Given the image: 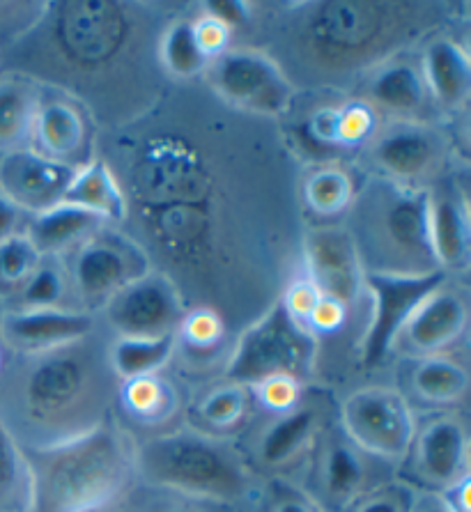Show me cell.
Masks as SVG:
<instances>
[{
  "instance_id": "1",
  "label": "cell",
  "mask_w": 471,
  "mask_h": 512,
  "mask_svg": "<svg viewBox=\"0 0 471 512\" xmlns=\"http://www.w3.org/2000/svg\"><path fill=\"white\" fill-rule=\"evenodd\" d=\"M118 379L97 333L33 356H7L0 370V423L21 448L81 437L115 416Z\"/></svg>"
},
{
  "instance_id": "2",
  "label": "cell",
  "mask_w": 471,
  "mask_h": 512,
  "mask_svg": "<svg viewBox=\"0 0 471 512\" xmlns=\"http://www.w3.org/2000/svg\"><path fill=\"white\" fill-rule=\"evenodd\" d=\"M26 457L33 478L30 512H108L136 485V439L115 416L81 437L26 451Z\"/></svg>"
},
{
  "instance_id": "3",
  "label": "cell",
  "mask_w": 471,
  "mask_h": 512,
  "mask_svg": "<svg viewBox=\"0 0 471 512\" xmlns=\"http://www.w3.org/2000/svg\"><path fill=\"white\" fill-rule=\"evenodd\" d=\"M136 483L230 512H251L262 490L237 439L212 437L189 425L136 441Z\"/></svg>"
},
{
  "instance_id": "4",
  "label": "cell",
  "mask_w": 471,
  "mask_h": 512,
  "mask_svg": "<svg viewBox=\"0 0 471 512\" xmlns=\"http://www.w3.org/2000/svg\"><path fill=\"white\" fill-rule=\"evenodd\" d=\"M354 223L366 271L428 274L437 267L430 239V191L373 180L354 200Z\"/></svg>"
},
{
  "instance_id": "5",
  "label": "cell",
  "mask_w": 471,
  "mask_h": 512,
  "mask_svg": "<svg viewBox=\"0 0 471 512\" xmlns=\"http://www.w3.org/2000/svg\"><path fill=\"white\" fill-rule=\"evenodd\" d=\"M336 418L338 400L334 395L308 386L295 409L274 416L262 414V421H253L237 444L262 483L272 478L297 483L313 448Z\"/></svg>"
},
{
  "instance_id": "6",
  "label": "cell",
  "mask_w": 471,
  "mask_h": 512,
  "mask_svg": "<svg viewBox=\"0 0 471 512\" xmlns=\"http://www.w3.org/2000/svg\"><path fill=\"white\" fill-rule=\"evenodd\" d=\"M318 349L320 340L304 324H299L281 301H276L235 340L221 377L244 386H253L276 375H288L311 384Z\"/></svg>"
},
{
  "instance_id": "7",
  "label": "cell",
  "mask_w": 471,
  "mask_h": 512,
  "mask_svg": "<svg viewBox=\"0 0 471 512\" xmlns=\"http://www.w3.org/2000/svg\"><path fill=\"white\" fill-rule=\"evenodd\" d=\"M396 473V467L354 444L336 418L313 448L297 485L324 512H347L366 494L396 478Z\"/></svg>"
},
{
  "instance_id": "8",
  "label": "cell",
  "mask_w": 471,
  "mask_h": 512,
  "mask_svg": "<svg viewBox=\"0 0 471 512\" xmlns=\"http://www.w3.org/2000/svg\"><path fill=\"white\" fill-rule=\"evenodd\" d=\"M396 478L416 492L442 494L471 478V432L460 411H423Z\"/></svg>"
},
{
  "instance_id": "9",
  "label": "cell",
  "mask_w": 471,
  "mask_h": 512,
  "mask_svg": "<svg viewBox=\"0 0 471 512\" xmlns=\"http://www.w3.org/2000/svg\"><path fill=\"white\" fill-rule=\"evenodd\" d=\"M449 276L444 271L398 274V271H366L364 292L370 297V320L357 343L359 366L377 370L393 356V345L423 301L439 290Z\"/></svg>"
},
{
  "instance_id": "10",
  "label": "cell",
  "mask_w": 471,
  "mask_h": 512,
  "mask_svg": "<svg viewBox=\"0 0 471 512\" xmlns=\"http://www.w3.org/2000/svg\"><path fill=\"white\" fill-rule=\"evenodd\" d=\"M338 425L359 448L400 467L412 444L416 411L391 384H370L338 400Z\"/></svg>"
},
{
  "instance_id": "11",
  "label": "cell",
  "mask_w": 471,
  "mask_h": 512,
  "mask_svg": "<svg viewBox=\"0 0 471 512\" xmlns=\"http://www.w3.org/2000/svg\"><path fill=\"white\" fill-rule=\"evenodd\" d=\"M67 271L81 308L97 313L115 292L148 274L150 260L134 239L106 226L72 251Z\"/></svg>"
},
{
  "instance_id": "12",
  "label": "cell",
  "mask_w": 471,
  "mask_h": 512,
  "mask_svg": "<svg viewBox=\"0 0 471 512\" xmlns=\"http://www.w3.org/2000/svg\"><path fill=\"white\" fill-rule=\"evenodd\" d=\"M214 90L228 104L258 115H283L295 102V85L272 56L258 49H230L207 67Z\"/></svg>"
},
{
  "instance_id": "13",
  "label": "cell",
  "mask_w": 471,
  "mask_h": 512,
  "mask_svg": "<svg viewBox=\"0 0 471 512\" xmlns=\"http://www.w3.org/2000/svg\"><path fill=\"white\" fill-rule=\"evenodd\" d=\"M102 315L115 338H161L175 336L187 308L171 278L150 269L115 292L102 306Z\"/></svg>"
},
{
  "instance_id": "14",
  "label": "cell",
  "mask_w": 471,
  "mask_h": 512,
  "mask_svg": "<svg viewBox=\"0 0 471 512\" xmlns=\"http://www.w3.org/2000/svg\"><path fill=\"white\" fill-rule=\"evenodd\" d=\"M97 333V315L83 308L0 310V347L7 356H33L81 343Z\"/></svg>"
},
{
  "instance_id": "15",
  "label": "cell",
  "mask_w": 471,
  "mask_h": 512,
  "mask_svg": "<svg viewBox=\"0 0 471 512\" xmlns=\"http://www.w3.org/2000/svg\"><path fill=\"white\" fill-rule=\"evenodd\" d=\"M444 138L421 120H398L370 141L368 159L380 180L419 186L442 164Z\"/></svg>"
},
{
  "instance_id": "16",
  "label": "cell",
  "mask_w": 471,
  "mask_h": 512,
  "mask_svg": "<svg viewBox=\"0 0 471 512\" xmlns=\"http://www.w3.org/2000/svg\"><path fill=\"white\" fill-rule=\"evenodd\" d=\"M187 405L182 386L171 375L159 372L118 382L115 421L136 441H143L184 425Z\"/></svg>"
},
{
  "instance_id": "17",
  "label": "cell",
  "mask_w": 471,
  "mask_h": 512,
  "mask_svg": "<svg viewBox=\"0 0 471 512\" xmlns=\"http://www.w3.org/2000/svg\"><path fill=\"white\" fill-rule=\"evenodd\" d=\"M467 329V294L458 287H449L446 281L416 308L412 320L405 324L393 345V356L400 354L403 359H416V356L449 354L465 340Z\"/></svg>"
},
{
  "instance_id": "18",
  "label": "cell",
  "mask_w": 471,
  "mask_h": 512,
  "mask_svg": "<svg viewBox=\"0 0 471 512\" xmlns=\"http://www.w3.org/2000/svg\"><path fill=\"white\" fill-rule=\"evenodd\" d=\"M306 278L318 285L324 297L350 308L364 292V262L352 232L338 226H322L306 232Z\"/></svg>"
},
{
  "instance_id": "19",
  "label": "cell",
  "mask_w": 471,
  "mask_h": 512,
  "mask_svg": "<svg viewBox=\"0 0 471 512\" xmlns=\"http://www.w3.org/2000/svg\"><path fill=\"white\" fill-rule=\"evenodd\" d=\"M396 389L416 414L423 411H460L467 405L471 372L458 354H432L403 359Z\"/></svg>"
},
{
  "instance_id": "20",
  "label": "cell",
  "mask_w": 471,
  "mask_h": 512,
  "mask_svg": "<svg viewBox=\"0 0 471 512\" xmlns=\"http://www.w3.org/2000/svg\"><path fill=\"white\" fill-rule=\"evenodd\" d=\"M76 170L37 154L30 147L0 157V196L26 216H35L63 203Z\"/></svg>"
},
{
  "instance_id": "21",
  "label": "cell",
  "mask_w": 471,
  "mask_h": 512,
  "mask_svg": "<svg viewBox=\"0 0 471 512\" xmlns=\"http://www.w3.org/2000/svg\"><path fill=\"white\" fill-rule=\"evenodd\" d=\"M90 124L79 104L67 97L49 95L42 90L37 106L30 150L58 164L83 168L88 164Z\"/></svg>"
},
{
  "instance_id": "22",
  "label": "cell",
  "mask_w": 471,
  "mask_h": 512,
  "mask_svg": "<svg viewBox=\"0 0 471 512\" xmlns=\"http://www.w3.org/2000/svg\"><path fill=\"white\" fill-rule=\"evenodd\" d=\"M256 416L258 407L249 386L219 377L193 395L184 414V425L212 437L239 439Z\"/></svg>"
},
{
  "instance_id": "23",
  "label": "cell",
  "mask_w": 471,
  "mask_h": 512,
  "mask_svg": "<svg viewBox=\"0 0 471 512\" xmlns=\"http://www.w3.org/2000/svg\"><path fill=\"white\" fill-rule=\"evenodd\" d=\"M428 95L442 111L462 113L471 97V60L453 37H432L421 58Z\"/></svg>"
},
{
  "instance_id": "24",
  "label": "cell",
  "mask_w": 471,
  "mask_h": 512,
  "mask_svg": "<svg viewBox=\"0 0 471 512\" xmlns=\"http://www.w3.org/2000/svg\"><path fill=\"white\" fill-rule=\"evenodd\" d=\"M430 239L437 267L465 274L471 262V223L465 196L455 191H430Z\"/></svg>"
},
{
  "instance_id": "25",
  "label": "cell",
  "mask_w": 471,
  "mask_h": 512,
  "mask_svg": "<svg viewBox=\"0 0 471 512\" xmlns=\"http://www.w3.org/2000/svg\"><path fill=\"white\" fill-rule=\"evenodd\" d=\"M108 223L79 205L58 203L26 221V235L42 258H63L79 248L90 235L106 228Z\"/></svg>"
},
{
  "instance_id": "26",
  "label": "cell",
  "mask_w": 471,
  "mask_h": 512,
  "mask_svg": "<svg viewBox=\"0 0 471 512\" xmlns=\"http://www.w3.org/2000/svg\"><path fill=\"white\" fill-rule=\"evenodd\" d=\"M428 97L421 67L409 60H391L377 67L368 79L364 102L375 111L398 115V120H419Z\"/></svg>"
},
{
  "instance_id": "27",
  "label": "cell",
  "mask_w": 471,
  "mask_h": 512,
  "mask_svg": "<svg viewBox=\"0 0 471 512\" xmlns=\"http://www.w3.org/2000/svg\"><path fill=\"white\" fill-rule=\"evenodd\" d=\"M226 324L221 315L212 308L187 310L180 327L175 331V359L180 356L182 363L191 370H212L219 368L223 375L226 368Z\"/></svg>"
},
{
  "instance_id": "28",
  "label": "cell",
  "mask_w": 471,
  "mask_h": 512,
  "mask_svg": "<svg viewBox=\"0 0 471 512\" xmlns=\"http://www.w3.org/2000/svg\"><path fill=\"white\" fill-rule=\"evenodd\" d=\"M42 88L21 74H0V157L30 147Z\"/></svg>"
},
{
  "instance_id": "29",
  "label": "cell",
  "mask_w": 471,
  "mask_h": 512,
  "mask_svg": "<svg viewBox=\"0 0 471 512\" xmlns=\"http://www.w3.org/2000/svg\"><path fill=\"white\" fill-rule=\"evenodd\" d=\"M63 203L88 209L106 223H118L127 216V198L118 184V177L104 161L97 159L76 170L72 184L65 191Z\"/></svg>"
},
{
  "instance_id": "30",
  "label": "cell",
  "mask_w": 471,
  "mask_h": 512,
  "mask_svg": "<svg viewBox=\"0 0 471 512\" xmlns=\"http://www.w3.org/2000/svg\"><path fill=\"white\" fill-rule=\"evenodd\" d=\"M175 361V336L113 338L108 343V366L118 382L159 375Z\"/></svg>"
},
{
  "instance_id": "31",
  "label": "cell",
  "mask_w": 471,
  "mask_h": 512,
  "mask_svg": "<svg viewBox=\"0 0 471 512\" xmlns=\"http://www.w3.org/2000/svg\"><path fill=\"white\" fill-rule=\"evenodd\" d=\"M304 203L313 214L334 219L357 200L359 186L343 166H320L304 180Z\"/></svg>"
},
{
  "instance_id": "32",
  "label": "cell",
  "mask_w": 471,
  "mask_h": 512,
  "mask_svg": "<svg viewBox=\"0 0 471 512\" xmlns=\"http://www.w3.org/2000/svg\"><path fill=\"white\" fill-rule=\"evenodd\" d=\"M33 478L26 451L0 423V512H30Z\"/></svg>"
},
{
  "instance_id": "33",
  "label": "cell",
  "mask_w": 471,
  "mask_h": 512,
  "mask_svg": "<svg viewBox=\"0 0 471 512\" xmlns=\"http://www.w3.org/2000/svg\"><path fill=\"white\" fill-rule=\"evenodd\" d=\"M159 58L166 72H171L175 79H193L210 67V60L205 58L193 33L191 19H177L164 30L159 42Z\"/></svg>"
},
{
  "instance_id": "34",
  "label": "cell",
  "mask_w": 471,
  "mask_h": 512,
  "mask_svg": "<svg viewBox=\"0 0 471 512\" xmlns=\"http://www.w3.org/2000/svg\"><path fill=\"white\" fill-rule=\"evenodd\" d=\"M72 290L67 265L60 258H42L40 267L5 308H65Z\"/></svg>"
},
{
  "instance_id": "35",
  "label": "cell",
  "mask_w": 471,
  "mask_h": 512,
  "mask_svg": "<svg viewBox=\"0 0 471 512\" xmlns=\"http://www.w3.org/2000/svg\"><path fill=\"white\" fill-rule=\"evenodd\" d=\"M42 255L30 242L26 230L14 232L0 244V304H12L23 285L30 281L40 267Z\"/></svg>"
},
{
  "instance_id": "36",
  "label": "cell",
  "mask_w": 471,
  "mask_h": 512,
  "mask_svg": "<svg viewBox=\"0 0 471 512\" xmlns=\"http://www.w3.org/2000/svg\"><path fill=\"white\" fill-rule=\"evenodd\" d=\"M122 512H230L212 503L189 499V496L173 494L157 487L136 483L118 506Z\"/></svg>"
},
{
  "instance_id": "37",
  "label": "cell",
  "mask_w": 471,
  "mask_h": 512,
  "mask_svg": "<svg viewBox=\"0 0 471 512\" xmlns=\"http://www.w3.org/2000/svg\"><path fill=\"white\" fill-rule=\"evenodd\" d=\"M311 384L299 382L295 377L288 375H276V377H267L262 382L249 386L253 393V400H256L258 414H285V411L295 409L301 398H304L306 389Z\"/></svg>"
},
{
  "instance_id": "38",
  "label": "cell",
  "mask_w": 471,
  "mask_h": 512,
  "mask_svg": "<svg viewBox=\"0 0 471 512\" xmlns=\"http://www.w3.org/2000/svg\"><path fill=\"white\" fill-rule=\"evenodd\" d=\"M251 512H324L297 483L272 478L262 483L256 506Z\"/></svg>"
},
{
  "instance_id": "39",
  "label": "cell",
  "mask_w": 471,
  "mask_h": 512,
  "mask_svg": "<svg viewBox=\"0 0 471 512\" xmlns=\"http://www.w3.org/2000/svg\"><path fill=\"white\" fill-rule=\"evenodd\" d=\"M377 131V111L364 99H350L338 106V141L341 150L368 143Z\"/></svg>"
},
{
  "instance_id": "40",
  "label": "cell",
  "mask_w": 471,
  "mask_h": 512,
  "mask_svg": "<svg viewBox=\"0 0 471 512\" xmlns=\"http://www.w3.org/2000/svg\"><path fill=\"white\" fill-rule=\"evenodd\" d=\"M414 494V487H409L400 478H393L366 494L364 499H359L347 512H409Z\"/></svg>"
},
{
  "instance_id": "41",
  "label": "cell",
  "mask_w": 471,
  "mask_h": 512,
  "mask_svg": "<svg viewBox=\"0 0 471 512\" xmlns=\"http://www.w3.org/2000/svg\"><path fill=\"white\" fill-rule=\"evenodd\" d=\"M304 138L320 150H341L338 141V106H322L304 122Z\"/></svg>"
},
{
  "instance_id": "42",
  "label": "cell",
  "mask_w": 471,
  "mask_h": 512,
  "mask_svg": "<svg viewBox=\"0 0 471 512\" xmlns=\"http://www.w3.org/2000/svg\"><path fill=\"white\" fill-rule=\"evenodd\" d=\"M324 294L318 290V285L313 281H308V278H297V281H292L288 290H285V297L281 299V304L285 306V310L295 317L299 324L308 322V317L313 315V310L318 308V304L322 301Z\"/></svg>"
},
{
  "instance_id": "43",
  "label": "cell",
  "mask_w": 471,
  "mask_h": 512,
  "mask_svg": "<svg viewBox=\"0 0 471 512\" xmlns=\"http://www.w3.org/2000/svg\"><path fill=\"white\" fill-rule=\"evenodd\" d=\"M193 33H196L200 49H203L205 58L210 62L230 49V35H233V30L212 17H205L203 14V17L193 21Z\"/></svg>"
},
{
  "instance_id": "44",
  "label": "cell",
  "mask_w": 471,
  "mask_h": 512,
  "mask_svg": "<svg viewBox=\"0 0 471 512\" xmlns=\"http://www.w3.org/2000/svg\"><path fill=\"white\" fill-rule=\"evenodd\" d=\"M347 313H350V308H345L341 301L322 297L318 308H315L313 315L308 317L306 329L311 331L315 338H318L320 333H336L345 327Z\"/></svg>"
},
{
  "instance_id": "45",
  "label": "cell",
  "mask_w": 471,
  "mask_h": 512,
  "mask_svg": "<svg viewBox=\"0 0 471 512\" xmlns=\"http://www.w3.org/2000/svg\"><path fill=\"white\" fill-rule=\"evenodd\" d=\"M200 7H203L205 17H212L230 30H235L251 21L256 5L246 3V0H214V3H203Z\"/></svg>"
},
{
  "instance_id": "46",
  "label": "cell",
  "mask_w": 471,
  "mask_h": 512,
  "mask_svg": "<svg viewBox=\"0 0 471 512\" xmlns=\"http://www.w3.org/2000/svg\"><path fill=\"white\" fill-rule=\"evenodd\" d=\"M23 228H26V214L19 207H14L10 200L0 196V244Z\"/></svg>"
},
{
  "instance_id": "47",
  "label": "cell",
  "mask_w": 471,
  "mask_h": 512,
  "mask_svg": "<svg viewBox=\"0 0 471 512\" xmlns=\"http://www.w3.org/2000/svg\"><path fill=\"white\" fill-rule=\"evenodd\" d=\"M469 494H471V478L462 480V483H458V485H453L451 490H446L439 496H442L451 512H471Z\"/></svg>"
},
{
  "instance_id": "48",
  "label": "cell",
  "mask_w": 471,
  "mask_h": 512,
  "mask_svg": "<svg viewBox=\"0 0 471 512\" xmlns=\"http://www.w3.org/2000/svg\"><path fill=\"white\" fill-rule=\"evenodd\" d=\"M409 512H451L444 499L435 492H416Z\"/></svg>"
},
{
  "instance_id": "49",
  "label": "cell",
  "mask_w": 471,
  "mask_h": 512,
  "mask_svg": "<svg viewBox=\"0 0 471 512\" xmlns=\"http://www.w3.org/2000/svg\"><path fill=\"white\" fill-rule=\"evenodd\" d=\"M5 359H7L5 349H3V347H0V370H3V366H5Z\"/></svg>"
},
{
  "instance_id": "50",
  "label": "cell",
  "mask_w": 471,
  "mask_h": 512,
  "mask_svg": "<svg viewBox=\"0 0 471 512\" xmlns=\"http://www.w3.org/2000/svg\"><path fill=\"white\" fill-rule=\"evenodd\" d=\"M111 512H122V510H120V508H113V510H111Z\"/></svg>"
},
{
  "instance_id": "51",
  "label": "cell",
  "mask_w": 471,
  "mask_h": 512,
  "mask_svg": "<svg viewBox=\"0 0 471 512\" xmlns=\"http://www.w3.org/2000/svg\"><path fill=\"white\" fill-rule=\"evenodd\" d=\"M108 512H111V510H108Z\"/></svg>"
}]
</instances>
